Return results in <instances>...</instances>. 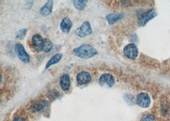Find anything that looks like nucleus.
I'll use <instances>...</instances> for the list:
<instances>
[{"mask_svg":"<svg viewBox=\"0 0 170 121\" xmlns=\"http://www.w3.org/2000/svg\"><path fill=\"white\" fill-rule=\"evenodd\" d=\"M26 33H27V29H22L20 30L18 32V33L17 34L16 38L19 39V40L23 39L26 35Z\"/></svg>","mask_w":170,"mask_h":121,"instance_id":"6ab92c4d","label":"nucleus"},{"mask_svg":"<svg viewBox=\"0 0 170 121\" xmlns=\"http://www.w3.org/2000/svg\"><path fill=\"white\" fill-rule=\"evenodd\" d=\"M15 50L17 55L18 56L19 58L21 59L22 62L24 63H28L30 62V57L29 55L27 54V52H25L24 47L21 44H16L15 47Z\"/></svg>","mask_w":170,"mask_h":121,"instance_id":"39448f33","label":"nucleus"},{"mask_svg":"<svg viewBox=\"0 0 170 121\" xmlns=\"http://www.w3.org/2000/svg\"><path fill=\"white\" fill-rule=\"evenodd\" d=\"M114 77L110 74H103L99 78V83L104 87H112L115 84Z\"/></svg>","mask_w":170,"mask_h":121,"instance_id":"6e6552de","label":"nucleus"},{"mask_svg":"<svg viewBox=\"0 0 170 121\" xmlns=\"http://www.w3.org/2000/svg\"><path fill=\"white\" fill-rule=\"evenodd\" d=\"M32 45L36 52H39L44 50V40L42 36L36 34L32 38Z\"/></svg>","mask_w":170,"mask_h":121,"instance_id":"423d86ee","label":"nucleus"},{"mask_svg":"<svg viewBox=\"0 0 170 121\" xmlns=\"http://www.w3.org/2000/svg\"><path fill=\"white\" fill-rule=\"evenodd\" d=\"M136 101L138 106L144 108L149 107L151 103L150 96L145 92H141L136 97Z\"/></svg>","mask_w":170,"mask_h":121,"instance_id":"20e7f679","label":"nucleus"},{"mask_svg":"<svg viewBox=\"0 0 170 121\" xmlns=\"http://www.w3.org/2000/svg\"><path fill=\"white\" fill-rule=\"evenodd\" d=\"M93 30L89 22L85 21L76 31V34L80 38H84L92 33Z\"/></svg>","mask_w":170,"mask_h":121,"instance_id":"7ed1b4c3","label":"nucleus"},{"mask_svg":"<svg viewBox=\"0 0 170 121\" xmlns=\"http://www.w3.org/2000/svg\"><path fill=\"white\" fill-rule=\"evenodd\" d=\"M53 8V2L48 1L40 10V14L43 16H47L51 14Z\"/></svg>","mask_w":170,"mask_h":121,"instance_id":"f8f14e48","label":"nucleus"},{"mask_svg":"<svg viewBox=\"0 0 170 121\" xmlns=\"http://www.w3.org/2000/svg\"><path fill=\"white\" fill-rule=\"evenodd\" d=\"M62 57V55L60 53H58L56 55H54L53 57H52L48 61V63H47L46 65V66H45V68H48V67H50V66L53 65H55L56 63H57L58 62L60 61V60L61 59Z\"/></svg>","mask_w":170,"mask_h":121,"instance_id":"2eb2a0df","label":"nucleus"},{"mask_svg":"<svg viewBox=\"0 0 170 121\" xmlns=\"http://www.w3.org/2000/svg\"><path fill=\"white\" fill-rule=\"evenodd\" d=\"M91 80V76L88 72L82 71L77 75L76 81L78 84L84 85L90 82Z\"/></svg>","mask_w":170,"mask_h":121,"instance_id":"1a4fd4ad","label":"nucleus"},{"mask_svg":"<svg viewBox=\"0 0 170 121\" xmlns=\"http://www.w3.org/2000/svg\"><path fill=\"white\" fill-rule=\"evenodd\" d=\"M13 121H26V120L23 117H17L13 120Z\"/></svg>","mask_w":170,"mask_h":121,"instance_id":"aec40b11","label":"nucleus"},{"mask_svg":"<svg viewBox=\"0 0 170 121\" xmlns=\"http://www.w3.org/2000/svg\"><path fill=\"white\" fill-rule=\"evenodd\" d=\"M124 17V15L122 14H110L107 16L106 19L108 21V24L112 25L115 23L117 21L121 19Z\"/></svg>","mask_w":170,"mask_h":121,"instance_id":"ddd939ff","label":"nucleus"},{"mask_svg":"<svg viewBox=\"0 0 170 121\" xmlns=\"http://www.w3.org/2000/svg\"><path fill=\"white\" fill-rule=\"evenodd\" d=\"M52 43L51 42V41L48 38L44 39V48L43 51L45 52H48L52 50Z\"/></svg>","mask_w":170,"mask_h":121,"instance_id":"f3484780","label":"nucleus"},{"mask_svg":"<svg viewBox=\"0 0 170 121\" xmlns=\"http://www.w3.org/2000/svg\"><path fill=\"white\" fill-rule=\"evenodd\" d=\"M60 85L61 87L64 91H68L70 87V78L68 74H64L61 76L60 78Z\"/></svg>","mask_w":170,"mask_h":121,"instance_id":"9d476101","label":"nucleus"},{"mask_svg":"<svg viewBox=\"0 0 170 121\" xmlns=\"http://www.w3.org/2000/svg\"><path fill=\"white\" fill-rule=\"evenodd\" d=\"M73 52L82 59L91 58L98 54V51L92 45L89 44H84L80 47L74 48Z\"/></svg>","mask_w":170,"mask_h":121,"instance_id":"f257e3e1","label":"nucleus"},{"mask_svg":"<svg viewBox=\"0 0 170 121\" xmlns=\"http://www.w3.org/2000/svg\"><path fill=\"white\" fill-rule=\"evenodd\" d=\"M140 121H157L154 115L151 114H146L142 115Z\"/></svg>","mask_w":170,"mask_h":121,"instance_id":"a211bd4d","label":"nucleus"},{"mask_svg":"<svg viewBox=\"0 0 170 121\" xmlns=\"http://www.w3.org/2000/svg\"><path fill=\"white\" fill-rule=\"evenodd\" d=\"M158 15L157 14V12L152 9L150 10L147 11H146L145 13L143 14L140 18L139 19V24L141 26H144L146 25V24L150 21V20H152V19H154V17H155Z\"/></svg>","mask_w":170,"mask_h":121,"instance_id":"0eeeda50","label":"nucleus"},{"mask_svg":"<svg viewBox=\"0 0 170 121\" xmlns=\"http://www.w3.org/2000/svg\"><path fill=\"white\" fill-rule=\"evenodd\" d=\"M61 29L64 33H68L73 26V24L71 20L68 18H64L61 23Z\"/></svg>","mask_w":170,"mask_h":121,"instance_id":"9b49d317","label":"nucleus"},{"mask_svg":"<svg viewBox=\"0 0 170 121\" xmlns=\"http://www.w3.org/2000/svg\"><path fill=\"white\" fill-rule=\"evenodd\" d=\"M49 106V103L47 101H42L39 102L36 105L33 106V110L35 112H41L44 110H47V108Z\"/></svg>","mask_w":170,"mask_h":121,"instance_id":"4468645a","label":"nucleus"},{"mask_svg":"<svg viewBox=\"0 0 170 121\" xmlns=\"http://www.w3.org/2000/svg\"><path fill=\"white\" fill-rule=\"evenodd\" d=\"M124 53L127 58L135 59L138 55V50L135 44L130 43L124 47Z\"/></svg>","mask_w":170,"mask_h":121,"instance_id":"f03ea898","label":"nucleus"},{"mask_svg":"<svg viewBox=\"0 0 170 121\" xmlns=\"http://www.w3.org/2000/svg\"><path fill=\"white\" fill-rule=\"evenodd\" d=\"M73 3L74 7L77 10H83L86 7L87 1H84V0H82V1H81V0H76V1L75 0V1L73 2Z\"/></svg>","mask_w":170,"mask_h":121,"instance_id":"dca6fc26","label":"nucleus"}]
</instances>
